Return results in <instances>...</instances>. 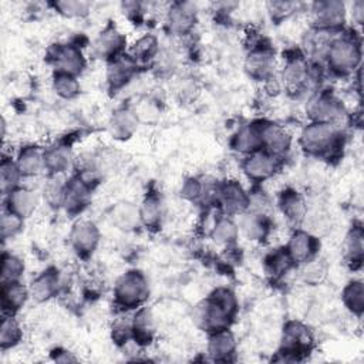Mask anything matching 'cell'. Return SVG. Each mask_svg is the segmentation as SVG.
<instances>
[{
  "instance_id": "cell-1",
  "label": "cell",
  "mask_w": 364,
  "mask_h": 364,
  "mask_svg": "<svg viewBox=\"0 0 364 364\" xmlns=\"http://www.w3.org/2000/svg\"><path fill=\"white\" fill-rule=\"evenodd\" d=\"M237 310L235 293L228 287L215 289L193 310V320L198 327L212 333L226 328Z\"/></svg>"
},
{
  "instance_id": "cell-2",
  "label": "cell",
  "mask_w": 364,
  "mask_h": 364,
  "mask_svg": "<svg viewBox=\"0 0 364 364\" xmlns=\"http://www.w3.org/2000/svg\"><path fill=\"white\" fill-rule=\"evenodd\" d=\"M328 68L337 75H348L360 68L361 46L354 34L336 36L324 55Z\"/></svg>"
},
{
  "instance_id": "cell-3",
  "label": "cell",
  "mask_w": 364,
  "mask_h": 364,
  "mask_svg": "<svg viewBox=\"0 0 364 364\" xmlns=\"http://www.w3.org/2000/svg\"><path fill=\"white\" fill-rule=\"evenodd\" d=\"M299 144L309 155L330 156L340 146V129L333 124L310 122L301 129Z\"/></svg>"
},
{
  "instance_id": "cell-4",
  "label": "cell",
  "mask_w": 364,
  "mask_h": 364,
  "mask_svg": "<svg viewBox=\"0 0 364 364\" xmlns=\"http://www.w3.org/2000/svg\"><path fill=\"white\" fill-rule=\"evenodd\" d=\"M149 294V286L145 274L139 270H128L118 277L114 296L115 303L122 309L139 307Z\"/></svg>"
},
{
  "instance_id": "cell-5",
  "label": "cell",
  "mask_w": 364,
  "mask_h": 364,
  "mask_svg": "<svg viewBox=\"0 0 364 364\" xmlns=\"http://www.w3.org/2000/svg\"><path fill=\"white\" fill-rule=\"evenodd\" d=\"M306 112L310 118V122H326L337 127L346 115L344 107L340 100L328 91H321L311 97L307 102Z\"/></svg>"
},
{
  "instance_id": "cell-6",
  "label": "cell",
  "mask_w": 364,
  "mask_h": 364,
  "mask_svg": "<svg viewBox=\"0 0 364 364\" xmlns=\"http://www.w3.org/2000/svg\"><path fill=\"white\" fill-rule=\"evenodd\" d=\"M346 4L337 0L316 1L313 3L310 10L311 24L316 30L338 31L346 21Z\"/></svg>"
},
{
  "instance_id": "cell-7",
  "label": "cell",
  "mask_w": 364,
  "mask_h": 364,
  "mask_svg": "<svg viewBox=\"0 0 364 364\" xmlns=\"http://www.w3.org/2000/svg\"><path fill=\"white\" fill-rule=\"evenodd\" d=\"M48 61L55 68V73H67L78 75L84 67L85 60L81 50L74 44H54L48 50Z\"/></svg>"
},
{
  "instance_id": "cell-8",
  "label": "cell",
  "mask_w": 364,
  "mask_h": 364,
  "mask_svg": "<svg viewBox=\"0 0 364 364\" xmlns=\"http://www.w3.org/2000/svg\"><path fill=\"white\" fill-rule=\"evenodd\" d=\"M277 165H279L277 156L272 155L264 149H259L256 152L246 155L242 164V169L249 179L255 182H263L274 175Z\"/></svg>"
},
{
  "instance_id": "cell-9",
  "label": "cell",
  "mask_w": 364,
  "mask_h": 364,
  "mask_svg": "<svg viewBox=\"0 0 364 364\" xmlns=\"http://www.w3.org/2000/svg\"><path fill=\"white\" fill-rule=\"evenodd\" d=\"M100 230L91 220H77L70 232V243L78 256H90L100 243Z\"/></svg>"
},
{
  "instance_id": "cell-10",
  "label": "cell",
  "mask_w": 364,
  "mask_h": 364,
  "mask_svg": "<svg viewBox=\"0 0 364 364\" xmlns=\"http://www.w3.org/2000/svg\"><path fill=\"white\" fill-rule=\"evenodd\" d=\"M311 344V334L306 326L299 321H289L283 330V341L280 354L284 361L296 360V355L307 350Z\"/></svg>"
},
{
  "instance_id": "cell-11",
  "label": "cell",
  "mask_w": 364,
  "mask_h": 364,
  "mask_svg": "<svg viewBox=\"0 0 364 364\" xmlns=\"http://www.w3.org/2000/svg\"><path fill=\"white\" fill-rule=\"evenodd\" d=\"M259 131L262 136V146L274 156H280L290 149L291 136L287 129L272 121H259Z\"/></svg>"
},
{
  "instance_id": "cell-12",
  "label": "cell",
  "mask_w": 364,
  "mask_h": 364,
  "mask_svg": "<svg viewBox=\"0 0 364 364\" xmlns=\"http://www.w3.org/2000/svg\"><path fill=\"white\" fill-rule=\"evenodd\" d=\"M284 250L293 264H304L316 257L317 239L310 232L297 229L291 233Z\"/></svg>"
},
{
  "instance_id": "cell-13",
  "label": "cell",
  "mask_w": 364,
  "mask_h": 364,
  "mask_svg": "<svg viewBox=\"0 0 364 364\" xmlns=\"http://www.w3.org/2000/svg\"><path fill=\"white\" fill-rule=\"evenodd\" d=\"M198 18V10L193 3L179 1L171 4L166 13V24L173 34L189 33Z\"/></svg>"
},
{
  "instance_id": "cell-14",
  "label": "cell",
  "mask_w": 364,
  "mask_h": 364,
  "mask_svg": "<svg viewBox=\"0 0 364 364\" xmlns=\"http://www.w3.org/2000/svg\"><path fill=\"white\" fill-rule=\"evenodd\" d=\"M245 71L256 81H267L273 77V51L267 47H255L245 60Z\"/></svg>"
},
{
  "instance_id": "cell-15",
  "label": "cell",
  "mask_w": 364,
  "mask_h": 364,
  "mask_svg": "<svg viewBox=\"0 0 364 364\" xmlns=\"http://www.w3.org/2000/svg\"><path fill=\"white\" fill-rule=\"evenodd\" d=\"M216 199L229 213H243L249 206V195L237 181H226L218 186Z\"/></svg>"
},
{
  "instance_id": "cell-16",
  "label": "cell",
  "mask_w": 364,
  "mask_h": 364,
  "mask_svg": "<svg viewBox=\"0 0 364 364\" xmlns=\"http://www.w3.org/2000/svg\"><path fill=\"white\" fill-rule=\"evenodd\" d=\"M136 61L131 54H119L108 61L107 81L111 90L122 88L135 74Z\"/></svg>"
},
{
  "instance_id": "cell-17",
  "label": "cell",
  "mask_w": 364,
  "mask_h": 364,
  "mask_svg": "<svg viewBox=\"0 0 364 364\" xmlns=\"http://www.w3.org/2000/svg\"><path fill=\"white\" fill-rule=\"evenodd\" d=\"M125 38L117 30L115 26H107L94 40L92 51L98 58H107L108 61L121 54Z\"/></svg>"
},
{
  "instance_id": "cell-18",
  "label": "cell",
  "mask_w": 364,
  "mask_h": 364,
  "mask_svg": "<svg viewBox=\"0 0 364 364\" xmlns=\"http://www.w3.org/2000/svg\"><path fill=\"white\" fill-rule=\"evenodd\" d=\"M91 193V186H88L78 175L71 178L65 182V192H64V202L63 208L68 213H80L88 203Z\"/></svg>"
},
{
  "instance_id": "cell-19",
  "label": "cell",
  "mask_w": 364,
  "mask_h": 364,
  "mask_svg": "<svg viewBox=\"0 0 364 364\" xmlns=\"http://www.w3.org/2000/svg\"><path fill=\"white\" fill-rule=\"evenodd\" d=\"M60 284H61V277L58 270L54 267H48L31 282L28 287L30 296L38 303L47 301L58 293Z\"/></svg>"
},
{
  "instance_id": "cell-20",
  "label": "cell",
  "mask_w": 364,
  "mask_h": 364,
  "mask_svg": "<svg viewBox=\"0 0 364 364\" xmlns=\"http://www.w3.org/2000/svg\"><path fill=\"white\" fill-rule=\"evenodd\" d=\"M236 350V338L226 327L212 331L208 340V354L215 361H229Z\"/></svg>"
},
{
  "instance_id": "cell-21",
  "label": "cell",
  "mask_w": 364,
  "mask_h": 364,
  "mask_svg": "<svg viewBox=\"0 0 364 364\" xmlns=\"http://www.w3.org/2000/svg\"><path fill=\"white\" fill-rule=\"evenodd\" d=\"M136 127H138V115L132 109L125 107L114 111L108 122L111 135L121 141L131 138L136 131Z\"/></svg>"
},
{
  "instance_id": "cell-22",
  "label": "cell",
  "mask_w": 364,
  "mask_h": 364,
  "mask_svg": "<svg viewBox=\"0 0 364 364\" xmlns=\"http://www.w3.org/2000/svg\"><path fill=\"white\" fill-rule=\"evenodd\" d=\"M230 145L236 152H240L245 155H249L252 152L263 149L262 136H260L257 122L240 127L236 131V134L232 136Z\"/></svg>"
},
{
  "instance_id": "cell-23",
  "label": "cell",
  "mask_w": 364,
  "mask_h": 364,
  "mask_svg": "<svg viewBox=\"0 0 364 364\" xmlns=\"http://www.w3.org/2000/svg\"><path fill=\"white\" fill-rule=\"evenodd\" d=\"M30 297V289L23 286L20 280L1 283V307L4 314L18 311Z\"/></svg>"
},
{
  "instance_id": "cell-24",
  "label": "cell",
  "mask_w": 364,
  "mask_h": 364,
  "mask_svg": "<svg viewBox=\"0 0 364 364\" xmlns=\"http://www.w3.org/2000/svg\"><path fill=\"white\" fill-rule=\"evenodd\" d=\"M310 78L309 64L303 57H291L287 60L283 71V81L291 91L303 90L309 84Z\"/></svg>"
},
{
  "instance_id": "cell-25",
  "label": "cell",
  "mask_w": 364,
  "mask_h": 364,
  "mask_svg": "<svg viewBox=\"0 0 364 364\" xmlns=\"http://www.w3.org/2000/svg\"><path fill=\"white\" fill-rule=\"evenodd\" d=\"M37 205L36 193L24 186H17L6 195V209L21 216L23 219L30 216Z\"/></svg>"
},
{
  "instance_id": "cell-26",
  "label": "cell",
  "mask_w": 364,
  "mask_h": 364,
  "mask_svg": "<svg viewBox=\"0 0 364 364\" xmlns=\"http://www.w3.org/2000/svg\"><path fill=\"white\" fill-rule=\"evenodd\" d=\"M279 208L284 218L293 225H299L306 218V202L301 198V195L293 189H286L280 193Z\"/></svg>"
},
{
  "instance_id": "cell-27",
  "label": "cell",
  "mask_w": 364,
  "mask_h": 364,
  "mask_svg": "<svg viewBox=\"0 0 364 364\" xmlns=\"http://www.w3.org/2000/svg\"><path fill=\"white\" fill-rule=\"evenodd\" d=\"M111 220L121 230H134L141 225L139 206L128 200H121L112 206Z\"/></svg>"
},
{
  "instance_id": "cell-28",
  "label": "cell",
  "mask_w": 364,
  "mask_h": 364,
  "mask_svg": "<svg viewBox=\"0 0 364 364\" xmlns=\"http://www.w3.org/2000/svg\"><path fill=\"white\" fill-rule=\"evenodd\" d=\"M16 164L21 176H36L38 175L44 166V151H41L36 145H27L20 149Z\"/></svg>"
},
{
  "instance_id": "cell-29",
  "label": "cell",
  "mask_w": 364,
  "mask_h": 364,
  "mask_svg": "<svg viewBox=\"0 0 364 364\" xmlns=\"http://www.w3.org/2000/svg\"><path fill=\"white\" fill-rule=\"evenodd\" d=\"M73 161L71 149L67 145H54L44 149V166L51 175L65 172Z\"/></svg>"
},
{
  "instance_id": "cell-30",
  "label": "cell",
  "mask_w": 364,
  "mask_h": 364,
  "mask_svg": "<svg viewBox=\"0 0 364 364\" xmlns=\"http://www.w3.org/2000/svg\"><path fill=\"white\" fill-rule=\"evenodd\" d=\"M364 255V230L361 225H354L344 239V256L353 269L360 266Z\"/></svg>"
},
{
  "instance_id": "cell-31",
  "label": "cell",
  "mask_w": 364,
  "mask_h": 364,
  "mask_svg": "<svg viewBox=\"0 0 364 364\" xmlns=\"http://www.w3.org/2000/svg\"><path fill=\"white\" fill-rule=\"evenodd\" d=\"M141 223L148 229H158L162 219V200L158 195L149 193L139 205Z\"/></svg>"
},
{
  "instance_id": "cell-32",
  "label": "cell",
  "mask_w": 364,
  "mask_h": 364,
  "mask_svg": "<svg viewBox=\"0 0 364 364\" xmlns=\"http://www.w3.org/2000/svg\"><path fill=\"white\" fill-rule=\"evenodd\" d=\"M239 228L249 240H263L269 230L266 215H259L253 212H247L243 215Z\"/></svg>"
},
{
  "instance_id": "cell-33",
  "label": "cell",
  "mask_w": 364,
  "mask_h": 364,
  "mask_svg": "<svg viewBox=\"0 0 364 364\" xmlns=\"http://www.w3.org/2000/svg\"><path fill=\"white\" fill-rule=\"evenodd\" d=\"M343 303L344 306L357 317L364 311V286L361 280H351L343 289Z\"/></svg>"
},
{
  "instance_id": "cell-34",
  "label": "cell",
  "mask_w": 364,
  "mask_h": 364,
  "mask_svg": "<svg viewBox=\"0 0 364 364\" xmlns=\"http://www.w3.org/2000/svg\"><path fill=\"white\" fill-rule=\"evenodd\" d=\"M23 330L13 314H4L0 326V347L1 350L17 346L21 340Z\"/></svg>"
},
{
  "instance_id": "cell-35",
  "label": "cell",
  "mask_w": 364,
  "mask_h": 364,
  "mask_svg": "<svg viewBox=\"0 0 364 364\" xmlns=\"http://www.w3.org/2000/svg\"><path fill=\"white\" fill-rule=\"evenodd\" d=\"M210 235L216 243L230 245L237 239L239 228L230 218H220L213 223Z\"/></svg>"
},
{
  "instance_id": "cell-36",
  "label": "cell",
  "mask_w": 364,
  "mask_h": 364,
  "mask_svg": "<svg viewBox=\"0 0 364 364\" xmlns=\"http://www.w3.org/2000/svg\"><path fill=\"white\" fill-rule=\"evenodd\" d=\"M53 90L64 100H71L80 94V82L75 75L67 73H55L53 77Z\"/></svg>"
},
{
  "instance_id": "cell-37",
  "label": "cell",
  "mask_w": 364,
  "mask_h": 364,
  "mask_svg": "<svg viewBox=\"0 0 364 364\" xmlns=\"http://www.w3.org/2000/svg\"><path fill=\"white\" fill-rule=\"evenodd\" d=\"M20 178L21 173L18 171L16 161H13L11 158H3L0 164V185L4 196L18 186Z\"/></svg>"
},
{
  "instance_id": "cell-38",
  "label": "cell",
  "mask_w": 364,
  "mask_h": 364,
  "mask_svg": "<svg viewBox=\"0 0 364 364\" xmlns=\"http://www.w3.org/2000/svg\"><path fill=\"white\" fill-rule=\"evenodd\" d=\"M24 273V262L11 253H3L1 256V283L17 282Z\"/></svg>"
},
{
  "instance_id": "cell-39",
  "label": "cell",
  "mask_w": 364,
  "mask_h": 364,
  "mask_svg": "<svg viewBox=\"0 0 364 364\" xmlns=\"http://www.w3.org/2000/svg\"><path fill=\"white\" fill-rule=\"evenodd\" d=\"M158 51V40L154 34H144L142 37H139L132 48H131V55L135 58V61L142 60L146 61L149 58H152Z\"/></svg>"
},
{
  "instance_id": "cell-40",
  "label": "cell",
  "mask_w": 364,
  "mask_h": 364,
  "mask_svg": "<svg viewBox=\"0 0 364 364\" xmlns=\"http://www.w3.org/2000/svg\"><path fill=\"white\" fill-rule=\"evenodd\" d=\"M53 6L60 14L71 18L87 16L91 7L88 1H82V0H61V1L53 3Z\"/></svg>"
},
{
  "instance_id": "cell-41",
  "label": "cell",
  "mask_w": 364,
  "mask_h": 364,
  "mask_svg": "<svg viewBox=\"0 0 364 364\" xmlns=\"http://www.w3.org/2000/svg\"><path fill=\"white\" fill-rule=\"evenodd\" d=\"M23 222H24V219L21 216L4 209V212L1 213V219H0V230H1L3 240L16 236L21 230Z\"/></svg>"
},
{
  "instance_id": "cell-42",
  "label": "cell",
  "mask_w": 364,
  "mask_h": 364,
  "mask_svg": "<svg viewBox=\"0 0 364 364\" xmlns=\"http://www.w3.org/2000/svg\"><path fill=\"white\" fill-rule=\"evenodd\" d=\"M64 192H65V183H61L57 178H53L47 182L44 188V198L47 203L51 208H60L64 202Z\"/></svg>"
},
{
  "instance_id": "cell-43",
  "label": "cell",
  "mask_w": 364,
  "mask_h": 364,
  "mask_svg": "<svg viewBox=\"0 0 364 364\" xmlns=\"http://www.w3.org/2000/svg\"><path fill=\"white\" fill-rule=\"evenodd\" d=\"M301 273H303V280L306 283L317 284L326 276V264L323 263V260H318L314 257V259L309 260L307 263H304Z\"/></svg>"
},
{
  "instance_id": "cell-44",
  "label": "cell",
  "mask_w": 364,
  "mask_h": 364,
  "mask_svg": "<svg viewBox=\"0 0 364 364\" xmlns=\"http://www.w3.org/2000/svg\"><path fill=\"white\" fill-rule=\"evenodd\" d=\"M291 260L289 259L286 250H277L274 253H272L267 259H266V266L269 269V272L272 274H280L284 273L290 266H291Z\"/></svg>"
},
{
  "instance_id": "cell-45",
  "label": "cell",
  "mask_w": 364,
  "mask_h": 364,
  "mask_svg": "<svg viewBox=\"0 0 364 364\" xmlns=\"http://www.w3.org/2000/svg\"><path fill=\"white\" fill-rule=\"evenodd\" d=\"M205 192L206 188L198 178H188L181 188V196L192 202L202 199L205 196Z\"/></svg>"
},
{
  "instance_id": "cell-46",
  "label": "cell",
  "mask_w": 364,
  "mask_h": 364,
  "mask_svg": "<svg viewBox=\"0 0 364 364\" xmlns=\"http://www.w3.org/2000/svg\"><path fill=\"white\" fill-rule=\"evenodd\" d=\"M267 11L274 21H282L283 18H287L296 9L297 4L293 1H269Z\"/></svg>"
},
{
  "instance_id": "cell-47",
  "label": "cell",
  "mask_w": 364,
  "mask_h": 364,
  "mask_svg": "<svg viewBox=\"0 0 364 364\" xmlns=\"http://www.w3.org/2000/svg\"><path fill=\"white\" fill-rule=\"evenodd\" d=\"M351 16H353V20L358 26L363 24V20H364V1L363 0H357L351 4Z\"/></svg>"
}]
</instances>
